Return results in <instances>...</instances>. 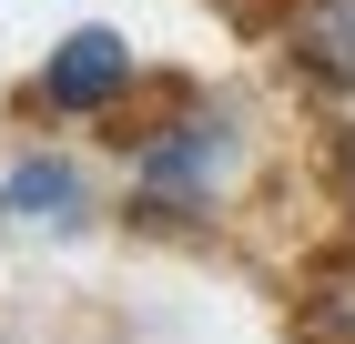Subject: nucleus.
<instances>
[{"mask_svg":"<svg viewBox=\"0 0 355 344\" xmlns=\"http://www.w3.org/2000/svg\"><path fill=\"white\" fill-rule=\"evenodd\" d=\"M0 223H21V233H82L92 223V183L61 152H21L0 172Z\"/></svg>","mask_w":355,"mask_h":344,"instance_id":"7ed1b4c3","label":"nucleus"},{"mask_svg":"<svg viewBox=\"0 0 355 344\" xmlns=\"http://www.w3.org/2000/svg\"><path fill=\"white\" fill-rule=\"evenodd\" d=\"M234 172V122L223 111H193V122H163V132L132 142V212L142 223H183L203 212Z\"/></svg>","mask_w":355,"mask_h":344,"instance_id":"f257e3e1","label":"nucleus"},{"mask_svg":"<svg viewBox=\"0 0 355 344\" xmlns=\"http://www.w3.org/2000/svg\"><path fill=\"white\" fill-rule=\"evenodd\" d=\"M132 91V41L122 30H71L51 61H41V81H31V102L41 111H102V102H122Z\"/></svg>","mask_w":355,"mask_h":344,"instance_id":"f03ea898","label":"nucleus"},{"mask_svg":"<svg viewBox=\"0 0 355 344\" xmlns=\"http://www.w3.org/2000/svg\"><path fill=\"white\" fill-rule=\"evenodd\" d=\"M284 51L325 91H355V0H284Z\"/></svg>","mask_w":355,"mask_h":344,"instance_id":"20e7f679","label":"nucleus"},{"mask_svg":"<svg viewBox=\"0 0 355 344\" xmlns=\"http://www.w3.org/2000/svg\"><path fill=\"white\" fill-rule=\"evenodd\" d=\"M335 172H345V192H355V132H345V142H335Z\"/></svg>","mask_w":355,"mask_h":344,"instance_id":"39448f33","label":"nucleus"}]
</instances>
